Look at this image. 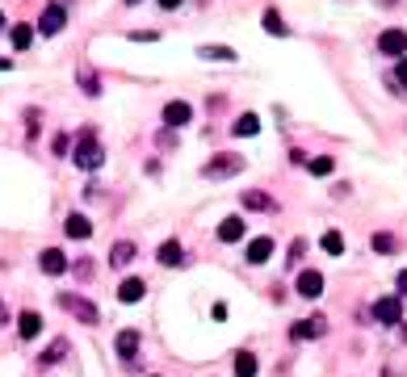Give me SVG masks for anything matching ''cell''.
<instances>
[{
	"instance_id": "obj_1",
	"label": "cell",
	"mask_w": 407,
	"mask_h": 377,
	"mask_svg": "<svg viewBox=\"0 0 407 377\" xmlns=\"http://www.w3.org/2000/svg\"><path fill=\"white\" fill-rule=\"evenodd\" d=\"M71 159H76V168H84V172H97V168L105 164V151H101V143L92 138V130H84V134H80V143H76Z\"/></svg>"
},
{
	"instance_id": "obj_2",
	"label": "cell",
	"mask_w": 407,
	"mask_h": 377,
	"mask_svg": "<svg viewBox=\"0 0 407 377\" xmlns=\"http://www.w3.org/2000/svg\"><path fill=\"white\" fill-rule=\"evenodd\" d=\"M59 306L67 311V315H76L84 327H92V323H101V311L88 302V298H76V294H59Z\"/></svg>"
},
{
	"instance_id": "obj_3",
	"label": "cell",
	"mask_w": 407,
	"mask_h": 377,
	"mask_svg": "<svg viewBox=\"0 0 407 377\" xmlns=\"http://www.w3.org/2000/svg\"><path fill=\"white\" fill-rule=\"evenodd\" d=\"M235 172H244V155H214L210 164H202L206 180H223V176H235Z\"/></svg>"
},
{
	"instance_id": "obj_4",
	"label": "cell",
	"mask_w": 407,
	"mask_h": 377,
	"mask_svg": "<svg viewBox=\"0 0 407 377\" xmlns=\"http://www.w3.org/2000/svg\"><path fill=\"white\" fill-rule=\"evenodd\" d=\"M374 319L387 323V327L403 323V302H399V298H378V302H374Z\"/></svg>"
},
{
	"instance_id": "obj_5",
	"label": "cell",
	"mask_w": 407,
	"mask_h": 377,
	"mask_svg": "<svg viewBox=\"0 0 407 377\" xmlns=\"http://www.w3.org/2000/svg\"><path fill=\"white\" fill-rule=\"evenodd\" d=\"M378 50L403 59V55H407V34H403V29H382V34H378Z\"/></svg>"
},
{
	"instance_id": "obj_6",
	"label": "cell",
	"mask_w": 407,
	"mask_h": 377,
	"mask_svg": "<svg viewBox=\"0 0 407 377\" xmlns=\"http://www.w3.org/2000/svg\"><path fill=\"white\" fill-rule=\"evenodd\" d=\"M324 332H328V319H324V315H311V319H303V323H294V327H290V336H294V340H319Z\"/></svg>"
},
{
	"instance_id": "obj_7",
	"label": "cell",
	"mask_w": 407,
	"mask_h": 377,
	"mask_svg": "<svg viewBox=\"0 0 407 377\" xmlns=\"http://www.w3.org/2000/svg\"><path fill=\"white\" fill-rule=\"evenodd\" d=\"M38 264H42V273H46V277H59V273H67V256H63L59 248H46V252L38 256Z\"/></svg>"
},
{
	"instance_id": "obj_8",
	"label": "cell",
	"mask_w": 407,
	"mask_h": 377,
	"mask_svg": "<svg viewBox=\"0 0 407 377\" xmlns=\"http://www.w3.org/2000/svg\"><path fill=\"white\" fill-rule=\"evenodd\" d=\"M189 118H193V109H189V101H168V105H164V122H168L172 130H177V126H185Z\"/></svg>"
},
{
	"instance_id": "obj_9",
	"label": "cell",
	"mask_w": 407,
	"mask_h": 377,
	"mask_svg": "<svg viewBox=\"0 0 407 377\" xmlns=\"http://www.w3.org/2000/svg\"><path fill=\"white\" fill-rule=\"evenodd\" d=\"M298 294H303V298H319V294H324V273H315V269L298 273Z\"/></svg>"
},
{
	"instance_id": "obj_10",
	"label": "cell",
	"mask_w": 407,
	"mask_h": 377,
	"mask_svg": "<svg viewBox=\"0 0 407 377\" xmlns=\"http://www.w3.org/2000/svg\"><path fill=\"white\" fill-rule=\"evenodd\" d=\"M63 21H67V13H63V4H50V8L42 13V21H38V29H42V34H59V29H63Z\"/></svg>"
},
{
	"instance_id": "obj_11",
	"label": "cell",
	"mask_w": 407,
	"mask_h": 377,
	"mask_svg": "<svg viewBox=\"0 0 407 377\" xmlns=\"http://www.w3.org/2000/svg\"><path fill=\"white\" fill-rule=\"evenodd\" d=\"M244 210H261V214H269V210H277V201H273L269 193H261V189H248V193H244Z\"/></svg>"
},
{
	"instance_id": "obj_12",
	"label": "cell",
	"mask_w": 407,
	"mask_h": 377,
	"mask_svg": "<svg viewBox=\"0 0 407 377\" xmlns=\"http://www.w3.org/2000/svg\"><path fill=\"white\" fill-rule=\"evenodd\" d=\"M164 269H177V264H185V252H181V243L177 239H168V243H160V256H156Z\"/></svg>"
},
{
	"instance_id": "obj_13",
	"label": "cell",
	"mask_w": 407,
	"mask_h": 377,
	"mask_svg": "<svg viewBox=\"0 0 407 377\" xmlns=\"http://www.w3.org/2000/svg\"><path fill=\"white\" fill-rule=\"evenodd\" d=\"M143 294H147V281H143V277H126L122 290H118L122 302H143Z\"/></svg>"
},
{
	"instance_id": "obj_14",
	"label": "cell",
	"mask_w": 407,
	"mask_h": 377,
	"mask_svg": "<svg viewBox=\"0 0 407 377\" xmlns=\"http://www.w3.org/2000/svg\"><path fill=\"white\" fill-rule=\"evenodd\" d=\"M17 332H21V340H34V336L42 332V319H38V311H21V315H17Z\"/></svg>"
},
{
	"instance_id": "obj_15",
	"label": "cell",
	"mask_w": 407,
	"mask_h": 377,
	"mask_svg": "<svg viewBox=\"0 0 407 377\" xmlns=\"http://www.w3.org/2000/svg\"><path fill=\"white\" fill-rule=\"evenodd\" d=\"M219 239L223 243H240L244 239V218H223L219 222Z\"/></svg>"
},
{
	"instance_id": "obj_16",
	"label": "cell",
	"mask_w": 407,
	"mask_h": 377,
	"mask_svg": "<svg viewBox=\"0 0 407 377\" xmlns=\"http://www.w3.org/2000/svg\"><path fill=\"white\" fill-rule=\"evenodd\" d=\"M269 256H273V239H265V235H261V239H252V243H248V264H265Z\"/></svg>"
},
{
	"instance_id": "obj_17",
	"label": "cell",
	"mask_w": 407,
	"mask_h": 377,
	"mask_svg": "<svg viewBox=\"0 0 407 377\" xmlns=\"http://www.w3.org/2000/svg\"><path fill=\"white\" fill-rule=\"evenodd\" d=\"M130 260H134V243H130V239H122V243L109 248V264H113V269H126Z\"/></svg>"
},
{
	"instance_id": "obj_18",
	"label": "cell",
	"mask_w": 407,
	"mask_h": 377,
	"mask_svg": "<svg viewBox=\"0 0 407 377\" xmlns=\"http://www.w3.org/2000/svg\"><path fill=\"white\" fill-rule=\"evenodd\" d=\"M113 348H118V357H122V361H130V357L139 353V332H118Z\"/></svg>"
},
{
	"instance_id": "obj_19",
	"label": "cell",
	"mask_w": 407,
	"mask_h": 377,
	"mask_svg": "<svg viewBox=\"0 0 407 377\" xmlns=\"http://www.w3.org/2000/svg\"><path fill=\"white\" fill-rule=\"evenodd\" d=\"M63 231H67L71 239H88V235H92V222H88L84 214H67V227H63Z\"/></svg>"
},
{
	"instance_id": "obj_20",
	"label": "cell",
	"mask_w": 407,
	"mask_h": 377,
	"mask_svg": "<svg viewBox=\"0 0 407 377\" xmlns=\"http://www.w3.org/2000/svg\"><path fill=\"white\" fill-rule=\"evenodd\" d=\"M265 34H277V38H286V21H282V13L277 8H265Z\"/></svg>"
},
{
	"instance_id": "obj_21",
	"label": "cell",
	"mask_w": 407,
	"mask_h": 377,
	"mask_svg": "<svg viewBox=\"0 0 407 377\" xmlns=\"http://www.w3.org/2000/svg\"><path fill=\"white\" fill-rule=\"evenodd\" d=\"M63 357H67V340H50V348H46L38 361H42V365H59Z\"/></svg>"
},
{
	"instance_id": "obj_22",
	"label": "cell",
	"mask_w": 407,
	"mask_h": 377,
	"mask_svg": "<svg viewBox=\"0 0 407 377\" xmlns=\"http://www.w3.org/2000/svg\"><path fill=\"white\" fill-rule=\"evenodd\" d=\"M198 55H202V59H214V63H231V59H235L231 46H202Z\"/></svg>"
},
{
	"instance_id": "obj_23",
	"label": "cell",
	"mask_w": 407,
	"mask_h": 377,
	"mask_svg": "<svg viewBox=\"0 0 407 377\" xmlns=\"http://www.w3.org/2000/svg\"><path fill=\"white\" fill-rule=\"evenodd\" d=\"M231 130H235V134H240V138H252V134H256V130H261V122H256V113H244V118H240V122H235V126H231Z\"/></svg>"
},
{
	"instance_id": "obj_24",
	"label": "cell",
	"mask_w": 407,
	"mask_h": 377,
	"mask_svg": "<svg viewBox=\"0 0 407 377\" xmlns=\"http://www.w3.org/2000/svg\"><path fill=\"white\" fill-rule=\"evenodd\" d=\"M235 377H256V357L252 353H240L235 357Z\"/></svg>"
},
{
	"instance_id": "obj_25",
	"label": "cell",
	"mask_w": 407,
	"mask_h": 377,
	"mask_svg": "<svg viewBox=\"0 0 407 377\" xmlns=\"http://www.w3.org/2000/svg\"><path fill=\"white\" fill-rule=\"evenodd\" d=\"M319 243H324V252H328V256H340V252H345V235H340V231H328Z\"/></svg>"
},
{
	"instance_id": "obj_26",
	"label": "cell",
	"mask_w": 407,
	"mask_h": 377,
	"mask_svg": "<svg viewBox=\"0 0 407 377\" xmlns=\"http://www.w3.org/2000/svg\"><path fill=\"white\" fill-rule=\"evenodd\" d=\"M29 42H34V29H29V25H13V46H17V50H25Z\"/></svg>"
},
{
	"instance_id": "obj_27",
	"label": "cell",
	"mask_w": 407,
	"mask_h": 377,
	"mask_svg": "<svg viewBox=\"0 0 407 377\" xmlns=\"http://www.w3.org/2000/svg\"><path fill=\"white\" fill-rule=\"evenodd\" d=\"M76 76H80V84H84V92H88V97H97V92H101V88H97V76H92V71H84V67H80Z\"/></svg>"
},
{
	"instance_id": "obj_28",
	"label": "cell",
	"mask_w": 407,
	"mask_h": 377,
	"mask_svg": "<svg viewBox=\"0 0 407 377\" xmlns=\"http://www.w3.org/2000/svg\"><path fill=\"white\" fill-rule=\"evenodd\" d=\"M307 168H311L315 176H328V172H332V159H328V155H319V159H311Z\"/></svg>"
},
{
	"instance_id": "obj_29",
	"label": "cell",
	"mask_w": 407,
	"mask_h": 377,
	"mask_svg": "<svg viewBox=\"0 0 407 377\" xmlns=\"http://www.w3.org/2000/svg\"><path fill=\"white\" fill-rule=\"evenodd\" d=\"M303 256H307V239H294V243H290V256H286V260H290V264H298Z\"/></svg>"
},
{
	"instance_id": "obj_30",
	"label": "cell",
	"mask_w": 407,
	"mask_h": 377,
	"mask_svg": "<svg viewBox=\"0 0 407 377\" xmlns=\"http://www.w3.org/2000/svg\"><path fill=\"white\" fill-rule=\"evenodd\" d=\"M374 252H395V239L391 235H374Z\"/></svg>"
},
{
	"instance_id": "obj_31",
	"label": "cell",
	"mask_w": 407,
	"mask_h": 377,
	"mask_svg": "<svg viewBox=\"0 0 407 377\" xmlns=\"http://www.w3.org/2000/svg\"><path fill=\"white\" fill-rule=\"evenodd\" d=\"M395 80H399V84H407V55L399 59V71H395Z\"/></svg>"
},
{
	"instance_id": "obj_32",
	"label": "cell",
	"mask_w": 407,
	"mask_h": 377,
	"mask_svg": "<svg viewBox=\"0 0 407 377\" xmlns=\"http://www.w3.org/2000/svg\"><path fill=\"white\" fill-rule=\"evenodd\" d=\"M399 294H403V298H407V269H403V273H399Z\"/></svg>"
},
{
	"instance_id": "obj_33",
	"label": "cell",
	"mask_w": 407,
	"mask_h": 377,
	"mask_svg": "<svg viewBox=\"0 0 407 377\" xmlns=\"http://www.w3.org/2000/svg\"><path fill=\"white\" fill-rule=\"evenodd\" d=\"M177 4H181V0H160V8H177Z\"/></svg>"
},
{
	"instance_id": "obj_34",
	"label": "cell",
	"mask_w": 407,
	"mask_h": 377,
	"mask_svg": "<svg viewBox=\"0 0 407 377\" xmlns=\"http://www.w3.org/2000/svg\"><path fill=\"white\" fill-rule=\"evenodd\" d=\"M0 71H8V59H0Z\"/></svg>"
},
{
	"instance_id": "obj_35",
	"label": "cell",
	"mask_w": 407,
	"mask_h": 377,
	"mask_svg": "<svg viewBox=\"0 0 407 377\" xmlns=\"http://www.w3.org/2000/svg\"><path fill=\"white\" fill-rule=\"evenodd\" d=\"M122 4H143V0H122Z\"/></svg>"
},
{
	"instance_id": "obj_36",
	"label": "cell",
	"mask_w": 407,
	"mask_h": 377,
	"mask_svg": "<svg viewBox=\"0 0 407 377\" xmlns=\"http://www.w3.org/2000/svg\"><path fill=\"white\" fill-rule=\"evenodd\" d=\"M0 323H4V311H0Z\"/></svg>"
},
{
	"instance_id": "obj_37",
	"label": "cell",
	"mask_w": 407,
	"mask_h": 377,
	"mask_svg": "<svg viewBox=\"0 0 407 377\" xmlns=\"http://www.w3.org/2000/svg\"><path fill=\"white\" fill-rule=\"evenodd\" d=\"M0 29H4V17H0Z\"/></svg>"
}]
</instances>
